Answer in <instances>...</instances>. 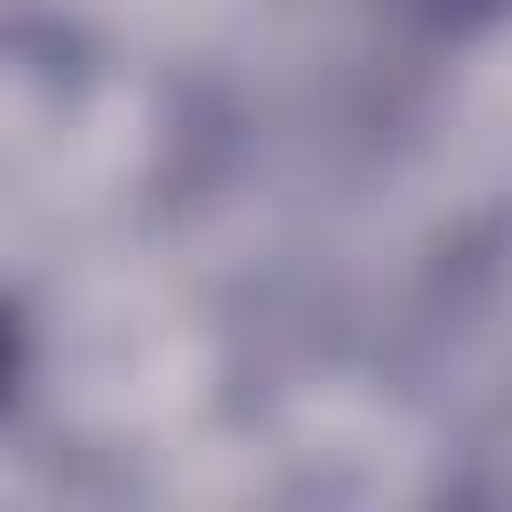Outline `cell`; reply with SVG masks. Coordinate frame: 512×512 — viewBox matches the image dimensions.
I'll return each mask as SVG.
<instances>
[{
	"label": "cell",
	"instance_id": "cell-1",
	"mask_svg": "<svg viewBox=\"0 0 512 512\" xmlns=\"http://www.w3.org/2000/svg\"><path fill=\"white\" fill-rule=\"evenodd\" d=\"M8 368H16V328H8V312H0V392H8Z\"/></svg>",
	"mask_w": 512,
	"mask_h": 512
}]
</instances>
